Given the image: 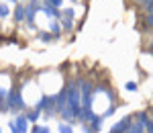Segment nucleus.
<instances>
[{"instance_id":"obj_1","label":"nucleus","mask_w":153,"mask_h":133,"mask_svg":"<svg viewBox=\"0 0 153 133\" xmlns=\"http://www.w3.org/2000/svg\"><path fill=\"white\" fill-rule=\"evenodd\" d=\"M6 105L12 107V109L16 111H23L25 109V100H23V94H21V90H12L6 94Z\"/></svg>"},{"instance_id":"obj_2","label":"nucleus","mask_w":153,"mask_h":133,"mask_svg":"<svg viewBox=\"0 0 153 133\" xmlns=\"http://www.w3.org/2000/svg\"><path fill=\"white\" fill-rule=\"evenodd\" d=\"M27 117H23V115H16V119L14 121H10V131L12 133H27Z\"/></svg>"},{"instance_id":"obj_3","label":"nucleus","mask_w":153,"mask_h":133,"mask_svg":"<svg viewBox=\"0 0 153 133\" xmlns=\"http://www.w3.org/2000/svg\"><path fill=\"white\" fill-rule=\"evenodd\" d=\"M131 123H133V121H131V117H125L123 121H118L117 125L110 129V133H127V131H129V127H131Z\"/></svg>"},{"instance_id":"obj_4","label":"nucleus","mask_w":153,"mask_h":133,"mask_svg":"<svg viewBox=\"0 0 153 133\" xmlns=\"http://www.w3.org/2000/svg\"><path fill=\"white\" fill-rule=\"evenodd\" d=\"M39 10H43L47 16H51V19H61V12H59V8L51 6V4H41V8H39Z\"/></svg>"},{"instance_id":"obj_5","label":"nucleus","mask_w":153,"mask_h":133,"mask_svg":"<svg viewBox=\"0 0 153 133\" xmlns=\"http://www.w3.org/2000/svg\"><path fill=\"white\" fill-rule=\"evenodd\" d=\"M80 92H82V96H92V84L90 82H80Z\"/></svg>"},{"instance_id":"obj_6","label":"nucleus","mask_w":153,"mask_h":133,"mask_svg":"<svg viewBox=\"0 0 153 133\" xmlns=\"http://www.w3.org/2000/svg\"><path fill=\"white\" fill-rule=\"evenodd\" d=\"M88 123H90V127H92L94 131H100V127H102V117H96V115H92Z\"/></svg>"},{"instance_id":"obj_7","label":"nucleus","mask_w":153,"mask_h":133,"mask_svg":"<svg viewBox=\"0 0 153 133\" xmlns=\"http://www.w3.org/2000/svg\"><path fill=\"white\" fill-rule=\"evenodd\" d=\"M14 19H16V23L25 21V6H23V4H16V10H14Z\"/></svg>"},{"instance_id":"obj_8","label":"nucleus","mask_w":153,"mask_h":133,"mask_svg":"<svg viewBox=\"0 0 153 133\" xmlns=\"http://www.w3.org/2000/svg\"><path fill=\"white\" fill-rule=\"evenodd\" d=\"M10 14V8H8V4H4V2H0V19H4V16H8Z\"/></svg>"},{"instance_id":"obj_9","label":"nucleus","mask_w":153,"mask_h":133,"mask_svg":"<svg viewBox=\"0 0 153 133\" xmlns=\"http://www.w3.org/2000/svg\"><path fill=\"white\" fill-rule=\"evenodd\" d=\"M39 39H41V41H43V43H49V41H51V39H53V35H49L47 31H39Z\"/></svg>"},{"instance_id":"obj_10","label":"nucleus","mask_w":153,"mask_h":133,"mask_svg":"<svg viewBox=\"0 0 153 133\" xmlns=\"http://www.w3.org/2000/svg\"><path fill=\"white\" fill-rule=\"evenodd\" d=\"M61 25H63L65 31H70L71 27H74V19H63V16H61Z\"/></svg>"},{"instance_id":"obj_11","label":"nucleus","mask_w":153,"mask_h":133,"mask_svg":"<svg viewBox=\"0 0 153 133\" xmlns=\"http://www.w3.org/2000/svg\"><path fill=\"white\" fill-rule=\"evenodd\" d=\"M57 131H59V133H74V129H71L70 125H65V123H61V125L57 127Z\"/></svg>"},{"instance_id":"obj_12","label":"nucleus","mask_w":153,"mask_h":133,"mask_svg":"<svg viewBox=\"0 0 153 133\" xmlns=\"http://www.w3.org/2000/svg\"><path fill=\"white\" fill-rule=\"evenodd\" d=\"M43 4H51V6H55V8H59V6L63 4V0H43Z\"/></svg>"},{"instance_id":"obj_13","label":"nucleus","mask_w":153,"mask_h":133,"mask_svg":"<svg viewBox=\"0 0 153 133\" xmlns=\"http://www.w3.org/2000/svg\"><path fill=\"white\" fill-rule=\"evenodd\" d=\"M61 16H63V19H74V16H76V12H74V8H65Z\"/></svg>"},{"instance_id":"obj_14","label":"nucleus","mask_w":153,"mask_h":133,"mask_svg":"<svg viewBox=\"0 0 153 133\" xmlns=\"http://www.w3.org/2000/svg\"><path fill=\"white\" fill-rule=\"evenodd\" d=\"M59 31H61V27L57 23H51V33H53V37H59Z\"/></svg>"},{"instance_id":"obj_15","label":"nucleus","mask_w":153,"mask_h":133,"mask_svg":"<svg viewBox=\"0 0 153 133\" xmlns=\"http://www.w3.org/2000/svg\"><path fill=\"white\" fill-rule=\"evenodd\" d=\"M39 115H41V113H39V111H33V113H31V115H29V117H27V121H33V123H35L37 121V119H39Z\"/></svg>"},{"instance_id":"obj_16","label":"nucleus","mask_w":153,"mask_h":133,"mask_svg":"<svg viewBox=\"0 0 153 133\" xmlns=\"http://www.w3.org/2000/svg\"><path fill=\"white\" fill-rule=\"evenodd\" d=\"M125 88H127V90H131V92H135V90H137V84H135V82H127V84H125Z\"/></svg>"},{"instance_id":"obj_17","label":"nucleus","mask_w":153,"mask_h":133,"mask_svg":"<svg viewBox=\"0 0 153 133\" xmlns=\"http://www.w3.org/2000/svg\"><path fill=\"white\" fill-rule=\"evenodd\" d=\"M145 131H147V133H153V121H151V119L145 123Z\"/></svg>"},{"instance_id":"obj_18","label":"nucleus","mask_w":153,"mask_h":133,"mask_svg":"<svg viewBox=\"0 0 153 133\" xmlns=\"http://www.w3.org/2000/svg\"><path fill=\"white\" fill-rule=\"evenodd\" d=\"M33 133H49L47 127H33Z\"/></svg>"},{"instance_id":"obj_19","label":"nucleus","mask_w":153,"mask_h":133,"mask_svg":"<svg viewBox=\"0 0 153 133\" xmlns=\"http://www.w3.org/2000/svg\"><path fill=\"white\" fill-rule=\"evenodd\" d=\"M114 111H117V107H108V109L104 111V115H102V117H110V115H112Z\"/></svg>"},{"instance_id":"obj_20","label":"nucleus","mask_w":153,"mask_h":133,"mask_svg":"<svg viewBox=\"0 0 153 133\" xmlns=\"http://www.w3.org/2000/svg\"><path fill=\"white\" fill-rule=\"evenodd\" d=\"M84 133H94V129H92V127H88V125H86V127H84Z\"/></svg>"},{"instance_id":"obj_21","label":"nucleus","mask_w":153,"mask_h":133,"mask_svg":"<svg viewBox=\"0 0 153 133\" xmlns=\"http://www.w3.org/2000/svg\"><path fill=\"white\" fill-rule=\"evenodd\" d=\"M71 2H74V4H78V2H82V0H71Z\"/></svg>"},{"instance_id":"obj_22","label":"nucleus","mask_w":153,"mask_h":133,"mask_svg":"<svg viewBox=\"0 0 153 133\" xmlns=\"http://www.w3.org/2000/svg\"><path fill=\"white\" fill-rule=\"evenodd\" d=\"M6 2H14V4H16V0H6Z\"/></svg>"},{"instance_id":"obj_23","label":"nucleus","mask_w":153,"mask_h":133,"mask_svg":"<svg viewBox=\"0 0 153 133\" xmlns=\"http://www.w3.org/2000/svg\"><path fill=\"white\" fill-rule=\"evenodd\" d=\"M137 2H139V4H143V0H137Z\"/></svg>"},{"instance_id":"obj_24","label":"nucleus","mask_w":153,"mask_h":133,"mask_svg":"<svg viewBox=\"0 0 153 133\" xmlns=\"http://www.w3.org/2000/svg\"><path fill=\"white\" fill-rule=\"evenodd\" d=\"M151 51H153V43H151Z\"/></svg>"},{"instance_id":"obj_25","label":"nucleus","mask_w":153,"mask_h":133,"mask_svg":"<svg viewBox=\"0 0 153 133\" xmlns=\"http://www.w3.org/2000/svg\"><path fill=\"white\" fill-rule=\"evenodd\" d=\"M0 133H2V129H0Z\"/></svg>"},{"instance_id":"obj_26","label":"nucleus","mask_w":153,"mask_h":133,"mask_svg":"<svg viewBox=\"0 0 153 133\" xmlns=\"http://www.w3.org/2000/svg\"><path fill=\"white\" fill-rule=\"evenodd\" d=\"M151 31H153V29H151ZM151 35H153V33H151Z\"/></svg>"}]
</instances>
